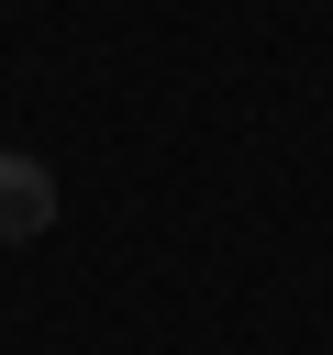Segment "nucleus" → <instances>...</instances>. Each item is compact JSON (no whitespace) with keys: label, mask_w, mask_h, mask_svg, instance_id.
<instances>
[{"label":"nucleus","mask_w":333,"mask_h":355,"mask_svg":"<svg viewBox=\"0 0 333 355\" xmlns=\"http://www.w3.org/2000/svg\"><path fill=\"white\" fill-rule=\"evenodd\" d=\"M33 233H56V166L0 144V244H33Z\"/></svg>","instance_id":"f257e3e1"}]
</instances>
